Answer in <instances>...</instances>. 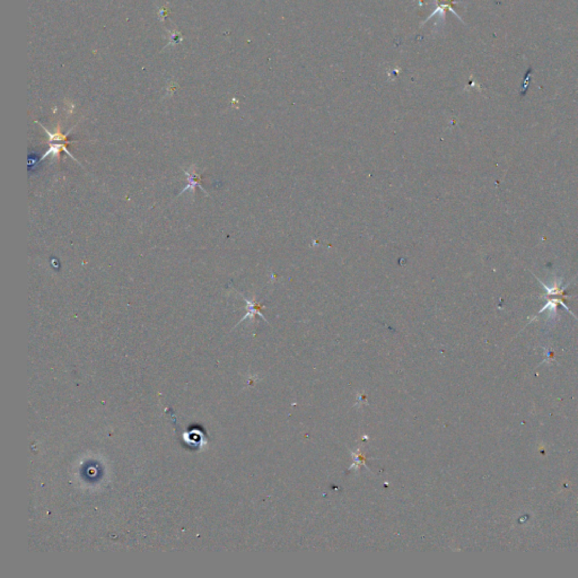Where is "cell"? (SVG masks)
<instances>
[{
  "label": "cell",
  "instance_id": "6da1fadb",
  "mask_svg": "<svg viewBox=\"0 0 578 578\" xmlns=\"http://www.w3.org/2000/svg\"><path fill=\"white\" fill-rule=\"evenodd\" d=\"M185 175H187V180H188L187 187H185L184 189H183V190L180 192L179 196H181V194H183V193H184V192L188 191V190H190V191L194 192V190H196V188H198V187H199L200 189H201V190L208 196V193L206 192V190L202 188V185L200 184V181H201V176H200V175L197 173V170H196V167H194V166H191L190 170L185 171Z\"/></svg>",
  "mask_w": 578,
  "mask_h": 578
},
{
  "label": "cell",
  "instance_id": "7a4b0ae2",
  "mask_svg": "<svg viewBox=\"0 0 578 578\" xmlns=\"http://www.w3.org/2000/svg\"><path fill=\"white\" fill-rule=\"evenodd\" d=\"M66 144H67L66 141H64V142H50V148H49V150H48L47 152H45V153L43 154L42 157L40 158V162L44 161V159L47 158V157H49V156H53V157H55L57 159H59V158H60V153H61V152H65V153H67L68 155H69V156L73 159V161L78 163V161L75 158V156H73L72 154L67 150ZM78 164H81V163H78Z\"/></svg>",
  "mask_w": 578,
  "mask_h": 578
}]
</instances>
